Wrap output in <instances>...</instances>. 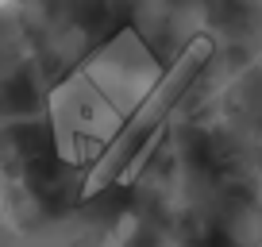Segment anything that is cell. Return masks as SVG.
<instances>
[{
    "label": "cell",
    "mask_w": 262,
    "mask_h": 247,
    "mask_svg": "<svg viewBox=\"0 0 262 247\" xmlns=\"http://www.w3.org/2000/svg\"><path fill=\"white\" fill-rule=\"evenodd\" d=\"M254 209H262V170H258V178H254Z\"/></svg>",
    "instance_id": "6da1fadb"
},
{
    "label": "cell",
    "mask_w": 262,
    "mask_h": 247,
    "mask_svg": "<svg viewBox=\"0 0 262 247\" xmlns=\"http://www.w3.org/2000/svg\"><path fill=\"white\" fill-rule=\"evenodd\" d=\"M19 8V0H0V12H16Z\"/></svg>",
    "instance_id": "7a4b0ae2"
}]
</instances>
